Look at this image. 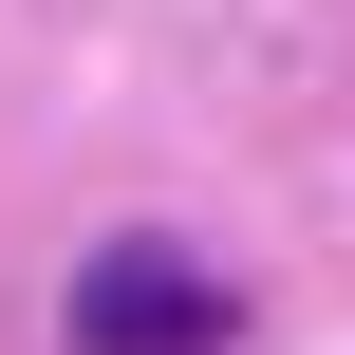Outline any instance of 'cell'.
Returning <instances> with one entry per match:
<instances>
[{
	"instance_id": "6da1fadb",
	"label": "cell",
	"mask_w": 355,
	"mask_h": 355,
	"mask_svg": "<svg viewBox=\"0 0 355 355\" xmlns=\"http://www.w3.org/2000/svg\"><path fill=\"white\" fill-rule=\"evenodd\" d=\"M243 337V281L225 262H187V243H94L75 262V355H225Z\"/></svg>"
}]
</instances>
